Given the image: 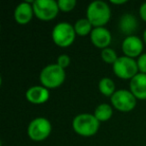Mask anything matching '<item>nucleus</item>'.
<instances>
[{
	"mask_svg": "<svg viewBox=\"0 0 146 146\" xmlns=\"http://www.w3.org/2000/svg\"><path fill=\"white\" fill-rule=\"evenodd\" d=\"M86 16L92 24V26H94L95 28L96 27H104V25L110 19L111 10L106 2L96 0L88 5Z\"/></svg>",
	"mask_w": 146,
	"mask_h": 146,
	"instance_id": "1",
	"label": "nucleus"
},
{
	"mask_svg": "<svg viewBox=\"0 0 146 146\" xmlns=\"http://www.w3.org/2000/svg\"><path fill=\"white\" fill-rule=\"evenodd\" d=\"M100 122L94 114L82 113L76 116L72 121L73 130L80 136L90 137L98 131Z\"/></svg>",
	"mask_w": 146,
	"mask_h": 146,
	"instance_id": "2",
	"label": "nucleus"
},
{
	"mask_svg": "<svg viewBox=\"0 0 146 146\" xmlns=\"http://www.w3.org/2000/svg\"><path fill=\"white\" fill-rule=\"evenodd\" d=\"M39 79L45 88H54L62 85L65 80V71L57 64H50L42 69L40 72Z\"/></svg>",
	"mask_w": 146,
	"mask_h": 146,
	"instance_id": "3",
	"label": "nucleus"
},
{
	"mask_svg": "<svg viewBox=\"0 0 146 146\" xmlns=\"http://www.w3.org/2000/svg\"><path fill=\"white\" fill-rule=\"evenodd\" d=\"M74 26L68 22H60L54 26L52 30V40L60 47H68L74 42L75 39Z\"/></svg>",
	"mask_w": 146,
	"mask_h": 146,
	"instance_id": "4",
	"label": "nucleus"
},
{
	"mask_svg": "<svg viewBox=\"0 0 146 146\" xmlns=\"http://www.w3.org/2000/svg\"><path fill=\"white\" fill-rule=\"evenodd\" d=\"M32 6L34 15L43 21L52 20L59 12L58 3L54 0H35Z\"/></svg>",
	"mask_w": 146,
	"mask_h": 146,
	"instance_id": "5",
	"label": "nucleus"
},
{
	"mask_svg": "<svg viewBox=\"0 0 146 146\" xmlns=\"http://www.w3.org/2000/svg\"><path fill=\"white\" fill-rule=\"evenodd\" d=\"M113 71L115 75L121 79H132L138 74L137 61L127 56L118 57L113 64Z\"/></svg>",
	"mask_w": 146,
	"mask_h": 146,
	"instance_id": "6",
	"label": "nucleus"
},
{
	"mask_svg": "<svg viewBox=\"0 0 146 146\" xmlns=\"http://www.w3.org/2000/svg\"><path fill=\"white\" fill-rule=\"evenodd\" d=\"M51 132V123L44 117H37L29 123L27 133L30 139L34 141H42L46 139Z\"/></svg>",
	"mask_w": 146,
	"mask_h": 146,
	"instance_id": "7",
	"label": "nucleus"
},
{
	"mask_svg": "<svg viewBox=\"0 0 146 146\" xmlns=\"http://www.w3.org/2000/svg\"><path fill=\"white\" fill-rule=\"evenodd\" d=\"M111 103L117 110L122 112H129L136 106V98L131 91L117 90L111 96Z\"/></svg>",
	"mask_w": 146,
	"mask_h": 146,
	"instance_id": "8",
	"label": "nucleus"
},
{
	"mask_svg": "<svg viewBox=\"0 0 146 146\" xmlns=\"http://www.w3.org/2000/svg\"><path fill=\"white\" fill-rule=\"evenodd\" d=\"M143 50V41L135 35L127 36L122 42V51L125 56L134 58L139 57Z\"/></svg>",
	"mask_w": 146,
	"mask_h": 146,
	"instance_id": "9",
	"label": "nucleus"
},
{
	"mask_svg": "<svg viewBox=\"0 0 146 146\" xmlns=\"http://www.w3.org/2000/svg\"><path fill=\"white\" fill-rule=\"evenodd\" d=\"M90 39L94 46L97 48L105 49L108 48L109 44L111 43V33L105 27H96L92 29L90 33Z\"/></svg>",
	"mask_w": 146,
	"mask_h": 146,
	"instance_id": "10",
	"label": "nucleus"
},
{
	"mask_svg": "<svg viewBox=\"0 0 146 146\" xmlns=\"http://www.w3.org/2000/svg\"><path fill=\"white\" fill-rule=\"evenodd\" d=\"M130 90L136 99H146V74L138 73L130 80Z\"/></svg>",
	"mask_w": 146,
	"mask_h": 146,
	"instance_id": "11",
	"label": "nucleus"
},
{
	"mask_svg": "<svg viewBox=\"0 0 146 146\" xmlns=\"http://www.w3.org/2000/svg\"><path fill=\"white\" fill-rule=\"evenodd\" d=\"M34 14L33 6L30 1L22 2L16 7L14 11V19L18 24L25 25L32 19V16Z\"/></svg>",
	"mask_w": 146,
	"mask_h": 146,
	"instance_id": "12",
	"label": "nucleus"
},
{
	"mask_svg": "<svg viewBox=\"0 0 146 146\" xmlns=\"http://www.w3.org/2000/svg\"><path fill=\"white\" fill-rule=\"evenodd\" d=\"M26 98L33 104H42L49 99V91L44 86H32L26 91Z\"/></svg>",
	"mask_w": 146,
	"mask_h": 146,
	"instance_id": "13",
	"label": "nucleus"
},
{
	"mask_svg": "<svg viewBox=\"0 0 146 146\" xmlns=\"http://www.w3.org/2000/svg\"><path fill=\"white\" fill-rule=\"evenodd\" d=\"M138 27V22L137 19L134 17L133 14L130 13H126L121 17L119 21V28L124 34L131 36L132 33L137 29Z\"/></svg>",
	"mask_w": 146,
	"mask_h": 146,
	"instance_id": "14",
	"label": "nucleus"
},
{
	"mask_svg": "<svg viewBox=\"0 0 146 146\" xmlns=\"http://www.w3.org/2000/svg\"><path fill=\"white\" fill-rule=\"evenodd\" d=\"M112 114H113L112 107L109 104H105V103L99 104L95 108V111H94V116L97 118V120L99 122L109 120L112 117Z\"/></svg>",
	"mask_w": 146,
	"mask_h": 146,
	"instance_id": "15",
	"label": "nucleus"
},
{
	"mask_svg": "<svg viewBox=\"0 0 146 146\" xmlns=\"http://www.w3.org/2000/svg\"><path fill=\"white\" fill-rule=\"evenodd\" d=\"M92 24L90 23V21L87 18L79 19L76 21V23L74 24V29L75 32L79 36H85V35L91 33L92 31Z\"/></svg>",
	"mask_w": 146,
	"mask_h": 146,
	"instance_id": "16",
	"label": "nucleus"
},
{
	"mask_svg": "<svg viewBox=\"0 0 146 146\" xmlns=\"http://www.w3.org/2000/svg\"><path fill=\"white\" fill-rule=\"evenodd\" d=\"M98 87H99L100 92L105 96H112L115 93V84L108 77L102 78L99 81Z\"/></svg>",
	"mask_w": 146,
	"mask_h": 146,
	"instance_id": "17",
	"label": "nucleus"
},
{
	"mask_svg": "<svg viewBox=\"0 0 146 146\" xmlns=\"http://www.w3.org/2000/svg\"><path fill=\"white\" fill-rule=\"evenodd\" d=\"M101 58L104 62L108 63V64H114L116 60L118 59L116 52L111 48H105L102 49L101 51Z\"/></svg>",
	"mask_w": 146,
	"mask_h": 146,
	"instance_id": "18",
	"label": "nucleus"
},
{
	"mask_svg": "<svg viewBox=\"0 0 146 146\" xmlns=\"http://www.w3.org/2000/svg\"><path fill=\"white\" fill-rule=\"evenodd\" d=\"M57 3H58L59 10L63 11V12H69L76 5L75 0H59Z\"/></svg>",
	"mask_w": 146,
	"mask_h": 146,
	"instance_id": "19",
	"label": "nucleus"
},
{
	"mask_svg": "<svg viewBox=\"0 0 146 146\" xmlns=\"http://www.w3.org/2000/svg\"><path fill=\"white\" fill-rule=\"evenodd\" d=\"M137 66L140 73L146 74V53L141 54L137 59Z\"/></svg>",
	"mask_w": 146,
	"mask_h": 146,
	"instance_id": "20",
	"label": "nucleus"
},
{
	"mask_svg": "<svg viewBox=\"0 0 146 146\" xmlns=\"http://www.w3.org/2000/svg\"><path fill=\"white\" fill-rule=\"evenodd\" d=\"M70 64V57L66 54H62L58 57L57 59V65L61 67V68H66L68 65Z\"/></svg>",
	"mask_w": 146,
	"mask_h": 146,
	"instance_id": "21",
	"label": "nucleus"
},
{
	"mask_svg": "<svg viewBox=\"0 0 146 146\" xmlns=\"http://www.w3.org/2000/svg\"><path fill=\"white\" fill-rule=\"evenodd\" d=\"M139 14H140V17H141V18L146 22V2L143 3V4L140 6Z\"/></svg>",
	"mask_w": 146,
	"mask_h": 146,
	"instance_id": "22",
	"label": "nucleus"
},
{
	"mask_svg": "<svg viewBox=\"0 0 146 146\" xmlns=\"http://www.w3.org/2000/svg\"><path fill=\"white\" fill-rule=\"evenodd\" d=\"M127 1L126 0H120V1H116V0H111V3H113V4H124V3H126Z\"/></svg>",
	"mask_w": 146,
	"mask_h": 146,
	"instance_id": "23",
	"label": "nucleus"
},
{
	"mask_svg": "<svg viewBox=\"0 0 146 146\" xmlns=\"http://www.w3.org/2000/svg\"><path fill=\"white\" fill-rule=\"evenodd\" d=\"M143 40H144V43L146 44V29H145V31H144V33H143Z\"/></svg>",
	"mask_w": 146,
	"mask_h": 146,
	"instance_id": "24",
	"label": "nucleus"
}]
</instances>
